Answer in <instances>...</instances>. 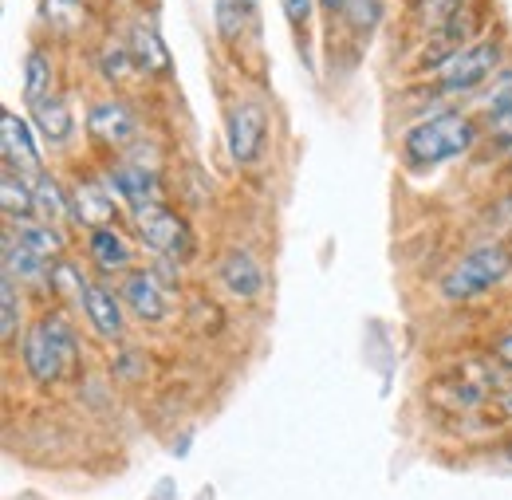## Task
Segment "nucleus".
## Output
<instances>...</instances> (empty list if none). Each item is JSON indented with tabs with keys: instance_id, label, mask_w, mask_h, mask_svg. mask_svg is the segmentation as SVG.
I'll return each mask as SVG.
<instances>
[{
	"instance_id": "obj_1",
	"label": "nucleus",
	"mask_w": 512,
	"mask_h": 500,
	"mask_svg": "<svg viewBox=\"0 0 512 500\" xmlns=\"http://www.w3.org/2000/svg\"><path fill=\"white\" fill-rule=\"evenodd\" d=\"M477 142V123L461 111H438L422 123H414L402 138V150L414 166H442L461 154H469Z\"/></svg>"
},
{
	"instance_id": "obj_2",
	"label": "nucleus",
	"mask_w": 512,
	"mask_h": 500,
	"mask_svg": "<svg viewBox=\"0 0 512 500\" xmlns=\"http://www.w3.org/2000/svg\"><path fill=\"white\" fill-rule=\"evenodd\" d=\"M20 359L32 382H56L75 367V331L64 315H40L20 343Z\"/></svg>"
},
{
	"instance_id": "obj_3",
	"label": "nucleus",
	"mask_w": 512,
	"mask_h": 500,
	"mask_svg": "<svg viewBox=\"0 0 512 500\" xmlns=\"http://www.w3.org/2000/svg\"><path fill=\"white\" fill-rule=\"evenodd\" d=\"M509 272H512V252L505 249V245H497V241H493V245H477V249H469L446 272V280H442V296H446L449 304L473 300V296L497 288Z\"/></svg>"
},
{
	"instance_id": "obj_4",
	"label": "nucleus",
	"mask_w": 512,
	"mask_h": 500,
	"mask_svg": "<svg viewBox=\"0 0 512 500\" xmlns=\"http://www.w3.org/2000/svg\"><path fill=\"white\" fill-rule=\"evenodd\" d=\"M134 225H138V237L146 241V249H154L158 256H170V260H190L193 256V245H197L193 229L162 201L134 209Z\"/></svg>"
},
{
	"instance_id": "obj_5",
	"label": "nucleus",
	"mask_w": 512,
	"mask_h": 500,
	"mask_svg": "<svg viewBox=\"0 0 512 500\" xmlns=\"http://www.w3.org/2000/svg\"><path fill=\"white\" fill-rule=\"evenodd\" d=\"M497 63H501V48L489 44V40L473 44V48H461L438 67V91L442 95H465V91L481 87L497 71Z\"/></svg>"
},
{
	"instance_id": "obj_6",
	"label": "nucleus",
	"mask_w": 512,
	"mask_h": 500,
	"mask_svg": "<svg viewBox=\"0 0 512 500\" xmlns=\"http://www.w3.org/2000/svg\"><path fill=\"white\" fill-rule=\"evenodd\" d=\"M264 138H268V115L264 107L253 99H241L233 111H229V123H225V142H229V154L237 166H253L256 158L264 154Z\"/></svg>"
},
{
	"instance_id": "obj_7",
	"label": "nucleus",
	"mask_w": 512,
	"mask_h": 500,
	"mask_svg": "<svg viewBox=\"0 0 512 500\" xmlns=\"http://www.w3.org/2000/svg\"><path fill=\"white\" fill-rule=\"evenodd\" d=\"M0 134H4V166L16 170V174H24L28 182H36L44 174V162H40V150H36V138H32L28 119L4 111Z\"/></svg>"
},
{
	"instance_id": "obj_8",
	"label": "nucleus",
	"mask_w": 512,
	"mask_h": 500,
	"mask_svg": "<svg viewBox=\"0 0 512 500\" xmlns=\"http://www.w3.org/2000/svg\"><path fill=\"white\" fill-rule=\"evenodd\" d=\"M123 300L142 323H162L170 312V292L154 272H130L123 284Z\"/></svg>"
},
{
	"instance_id": "obj_9",
	"label": "nucleus",
	"mask_w": 512,
	"mask_h": 500,
	"mask_svg": "<svg viewBox=\"0 0 512 500\" xmlns=\"http://www.w3.org/2000/svg\"><path fill=\"white\" fill-rule=\"evenodd\" d=\"M79 304H83L87 323L95 327V335H103V339L123 335V304L115 300L111 288H103V284H95V280H83V284H79Z\"/></svg>"
},
{
	"instance_id": "obj_10",
	"label": "nucleus",
	"mask_w": 512,
	"mask_h": 500,
	"mask_svg": "<svg viewBox=\"0 0 512 500\" xmlns=\"http://www.w3.org/2000/svg\"><path fill=\"white\" fill-rule=\"evenodd\" d=\"M217 280L237 296V300H256L264 292V268L256 264L249 249H229L217 264Z\"/></svg>"
},
{
	"instance_id": "obj_11",
	"label": "nucleus",
	"mask_w": 512,
	"mask_h": 500,
	"mask_svg": "<svg viewBox=\"0 0 512 500\" xmlns=\"http://www.w3.org/2000/svg\"><path fill=\"white\" fill-rule=\"evenodd\" d=\"M67 201H71V221H79V225L99 229V225H111V217H115V193H111V186L75 182V186L67 189Z\"/></svg>"
},
{
	"instance_id": "obj_12",
	"label": "nucleus",
	"mask_w": 512,
	"mask_h": 500,
	"mask_svg": "<svg viewBox=\"0 0 512 500\" xmlns=\"http://www.w3.org/2000/svg\"><path fill=\"white\" fill-rule=\"evenodd\" d=\"M87 256H91V264H95L103 276L127 272L130 264H134V249H130V241L115 225H99V229L87 233Z\"/></svg>"
},
{
	"instance_id": "obj_13",
	"label": "nucleus",
	"mask_w": 512,
	"mask_h": 500,
	"mask_svg": "<svg viewBox=\"0 0 512 500\" xmlns=\"http://www.w3.org/2000/svg\"><path fill=\"white\" fill-rule=\"evenodd\" d=\"M87 126H91V134H95L103 146H111V150H123L130 138L138 134L134 115H130L123 103H115V99L95 103V107H91V115H87Z\"/></svg>"
},
{
	"instance_id": "obj_14",
	"label": "nucleus",
	"mask_w": 512,
	"mask_h": 500,
	"mask_svg": "<svg viewBox=\"0 0 512 500\" xmlns=\"http://www.w3.org/2000/svg\"><path fill=\"white\" fill-rule=\"evenodd\" d=\"M107 186H111L115 197L127 201L130 213L142 209V205H150V201H158V193H154V174H150L146 166H138V162H119V166L107 174Z\"/></svg>"
},
{
	"instance_id": "obj_15",
	"label": "nucleus",
	"mask_w": 512,
	"mask_h": 500,
	"mask_svg": "<svg viewBox=\"0 0 512 500\" xmlns=\"http://www.w3.org/2000/svg\"><path fill=\"white\" fill-rule=\"evenodd\" d=\"M48 272H52L48 260H40L36 252L24 249V245L12 237V229L4 233V276L20 280V284H48Z\"/></svg>"
},
{
	"instance_id": "obj_16",
	"label": "nucleus",
	"mask_w": 512,
	"mask_h": 500,
	"mask_svg": "<svg viewBox=\"0 0 512 500\" xmlns=\"http://www.w3.org/2000/svg\"><path fill=\"white\" fill-rule=\"evenodd\" d=\"M0 197H4V217L16 225H24L28 217H36V182H28L24 174L8 170L4 166V186H0Z\"/></svg>"
},
{
	"instance_id": "obj_17",
	"label": "nucleus",
	"mask_w": 512,
	"mask_h": 500,
	"mask_svg": "<svg viewBox=\"0 0 512 500\" xmlns=\"http://www.w3.org/2000/svg\"><path fill=\"white\" fill-rule=\"evenodd\" d=\"M12 237H16L28 252H36L40 260H48V264H52V260L60 256V249H64V237H60L48 221H24V225L12 229Z\"/></svg>"
},
{
	"instance_id": "obj_18",
	"label": "nucleus",
	"mask_w": 512,
	"mask_h": 500,
	"mask_svg": "<svg viewBox=\"0 0 512 500\" xmlns=\"http://www.w3.org/2000/svg\"><path fill=\"white\" fill-rule=\"evenodd\" d=\"M44 99H52V63L40 48H32L24 60V103L36 111Z\"/></svg>"
},
{
	"instance_id": "obj_19",
	"label": "nucleus",
	"mask_w": 512,
	"mask_h": 500,
	"mask_svg": "<svg viewBox=\"0 0 512 500\" xmlns=\"http://www.w3.org/2000/svg\"><path fill=\"white\" fill-rule=\"evenodd\" d=\"M36 217H44L48 225L60 221V217H71V201H67V193L52 174L36 178Z\"/></svg>"
},
{
	"instance_id": "obj_20",
	"label": "nucleus",
	"mask_w": 512,
	"mask_h": 500,
	"mask_svg": "<svg viewBox=\"0 0 512 500\" xmlns=\"http://www.w3.org/2000/svg\"><path fill=\"white\" fill-rule=\"evenodd\" d=\"M36 123H40V134L48 138V142H64L67 134H71V111H67V103L60 95H52V99H44L36 111Z\"/></svg>"
},
{
	"instance_id": "obj_21",
	"label": "nucleus",
	"mask_w": 512,
	"mask_h": 500,
	"mask_svg": "<svg viewBox=\"0 0 512 500\" xmlns=\"http://www.w3.org/2000/svg\"><path fill=\"white\" fill-rule=\"evenodd\" d=\"M134 63H138L142 71H166V67H170V56H166L158 32L146 28V24L134 28Z\"/></svg>"
},
{
	"instance_id": "obj_22",
	"label": "nucleus",
	"mask_w": 512,
	"mask_h": 500,
	"mask_svg": "<svg viewBox=\"0 0 512 500\" xmlns=\"http://www.w3.org/2000/svg\"><path fill=\"white\" fill-rule=\"evenodd\" d=\"M0 339L12 347V339H16V327H20V292H16V280L12 276H4L0 280Z\"/></svg>"
},
{
	"instance_id": "obj_23",
	"label": "nucleus",
	"mask_w": 512,
	"mask_h": 500,
	"mask_svg": "<svg viewBox=\"0 0 512 500\" xmlns=\"http://www.w3.org/2000/svg\"><path fill=\"white\" fill-rule=\"evenodd\" d=\"M509 107H512V71H501L497 83L489 87V95H481V111L493 119V115H501Z\"/></svg>"
},
{
	"instance_id": "obj_24",
	"label": "nucleus",
	"mask_w": 512,
	"mask_h": 500,
	"mask_svg": "<svg viewBox=\"0 0 512 500\" xmlns=\"http://www.w3.org/2000/svg\"><path fill=\"white\" fill-rule=\"evenodd\" d=\"M489 138H497L501 146H509V150H512V107L489 119Z\"/></svg>"
},
{
	"instance_id": "obj_25",
	"label": "nucleus",
	"mask_w": 512,
	"mask_h": 500,
	"mask_svg": "<svg viewBox=\"0 0 512 500\" xmlns=\"http://www.w3.org/2000/svg\"><path fill=\"white\" fill-rule=\"evenodd\" d=\"M280 4H284L288 24H296V28H304V24H308V16H312V0H280Z\"/></svg>"
},
{
	"instance_id": "obj_26",
	"label": "nucleus",
	"mask_w": 512,
	"mask_h": 500,
	"mask_svg": "<svg viewBox=\"0 0 512 500\" xmlns=\"http://www.w3.org/2000/svg\"><path fill=\"white\" fill-rule=\"evenodd\" d=\"M493 359H497L501 367H509V371H512V331H505V335L493 343Z\"/></svg>"
},
{
	"instance_id": "obj_27",
	"label": "nucleus",
	"mask_w": 512,
	"mask_h": 500,
	"mask_svg": "<svg viewBox=\"0 0 512 500\" xmlns=\"http://www.w3.org/2000/svg\"><path fill=\"white\" fill-rule=\"evenodd\" d=\"M497 410H501L505 418H512V382L501 390V394H497Z\"/></svg>"
},
{
	"instance_id": "obj_28",
	"label": "nucleus",
	"mask_w": 512,
	"mask_h": 500,
	"mask_svg": "<svg viewBox=\"0 0 512 500\" xmlns=\"http://www.w3.org/2000/svg\"><path fill=\"white\" fill-rule=\"evenodd\" d=\"M323 8H331V12H335V8H347V0H320Z\"/></svg>"
},
{
	"instance_id": "obj_29",
	"label": "nucleus",
	"mask_w": 512,
	"mask_h": 500,
	"mask_svg": "<svg viewBox=\"0 0 512 500\" xmlns=\"http://www.w3.org/2000/svg\"><path fill=\"white\" fill-rule=\"evenodd\" d=\"M237 4H241L245 12H253V8H256V0H237Z\"/></svg>"
},
{
	"instance_id": "obj_30",
	"label": "nucleus",
	"mask_w": 512,
	"mask_h": 500,
	"mask_svg": "<svg viewBox=\"0 0 512 500\" xmlns=\"http://www.w3.org/2000/svg\"><path fill=\"white\" fill-rule=\"evenodd\" d=\"M430 4H457V0H430Z\"/></svg>"
},
{
	"instance_id": "obj_31",
	"label": "nucleus",
	"mask_w": 512,
	"mask_h": 500,
	"mask_svg": "<svg viewBox=\"0 0 512 500\" xmlns=\"http://www.w3.org/2000/svg\"><path fill=\"white\" fill-rule=\"evenodd\" d=\"M505 457H509V465H512V441H509V449H505Z\"/></svg>"
}]
</instances>
